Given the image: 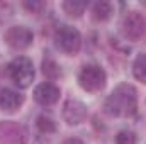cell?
<instances>
[{"label":"cell","instance_id":"1","mask_svg":"<svg viewBox=\"0 0 146 144\" xmlns=\"http://www.w3.org/2000/svg\"><path fill=\"white\" fill-rule=\"evenodd\" d=\"M104 112L110 117H133L138 112L136 88L127 83L115 87L104 102Z\"/></svg>","mask_w":146,"mask_h":144},{"label":"cell","instance_id":"2","mask_svg":"<svg viewBox=\"0 0 146 144\" xmlns=\"http://www.w3.org/2000/svg\"><path fill=\"white\" fill-rule=\"evenodd\" d=\"M7 73L10 76V80L19 87V88H27L31 87L33 80H34V66L33 61L26 56H17L15 59H12L7 66Z\"/></svg>","mask_w":146,"mask_h":144},{"label":"cell","instance_id":"3","mask_svg":"<svg viewBox=\"0 0 146 144\" xmlns=\"http://www.w3.org/2000/svg\"><path fill=\"white\" fill-rule=\"evenodd\" d=\"M107 76L99 65H85L78 73V83L85 92L97 93L106 87Z\"/></svg>","mask_w":146,"mask_h":144},{"label":"cell","instance_id":"4","mask_svg":"<svg viewBox=\"0 0 146 144\" xmlns=\"http://www.w3.org/2000/svg\"><path fill=\"white\" fill-rule=\"evenodd\" d=\"M54 44L65 54H76L82 48V36L72 26H61L54 32Z\"/></svg>","mask_w":146,"mask_h":144},{"label":"cell","instance_id":"5","mask_svg":"<svg viewBox=\"0 0 146 144\" xmlns=\"http://www.w3.org/2000/svg\"><path fill=\"white\" fill-rule=\"evenodd\" d=\"M27 131L12 120L0 122V144H26Z\"/></svg>","mask_w":146,"mask_h":144},{"label":"cell","instance_id":"6","mask_svg":"<svg viewBox=\"0 0 146 144\" xmlns=\"http://www.w3.org/2000/svg\"><path fill=\"white\" fill-rule=\"evenodd\" d=\"M33 32L24 26H12L5 32V42L12 49H26L33 44Z\"/></svg>","mask_w":146,"mask_h":144},{"label":"cell","instance_id":"7","mask_svg":"<svg viewBox=\"0 0 146 144\" xmlns=\"http://www.w3.org/2000/svg\"><path fill=\"white\" fill-rule=\"evenodd\" d=\"M145 32V17L139 12H129L122 20V34L129 41H138Z\"/></svg>","mask_w":146,"mask_h":144},{"label":"cell","instance_id":"8","mask_svg":"<svg viewBox=\"0 0 146 144\" xmlns=\"http://www.w3.org/2000/svg\"><path fill=\"white\" fill-rule=\"evenodd\" d=\"M34 100L42 107H51L60 100V88L53 83H41L34 90Z\"/></svg>","mask_w":146,"mask_h":144},{"label":"cell","instance_id":"9","mask_svg":"<svg viewBox=\"0 0 146 144\" xmlns=\"http://www.w3.org/2000/svg\"><path fill=\"white\" fill-rule=\"evenodd\" d=\"M63 117L70 126H78L87 119V105L80 100H68L63 108Z\"/></svg>","mask_w":146,"mask_h":144},{"label":"cell","instance_id":"10","mask_svg":"<svg viewBox=\"0 0 146 144\" xmlns=\"http://www.w3.org/2000/svg\"><path fill=\"white\" fill-rule=\"evenodd\" d=\"M24 104V95L19 92H14L10 88L0 90V110L3 112H15Z\"/></svg>","mask_w":146,"mask_h":144},{"label":"cell","instance_id":"11","mask_svg":"<svg viewBox=\"0 0 146 144\" xmlns=\"http://www.w3.org/2000/svg\"><path fill=\"white\" fill-rule=\"evenodd\" d=\"M92 14H94V19L99 20V22L107 20V19H110V15H112V3H109V2H97L94 5Z\"/></svg>","mask_w":146,"mask_h":144},{"label":"cell","instance_id":"12","mask_svg":"<svg viewBox=\"0 0 146 144\" xmlns=\"http://www.w3.org/2000/svg\"><path fill=\"white\" fill-rule=\"evenodd\" d=\"M133 75L136 80H139L141 83L146 85V53L139 54L136 59H134V65H133Z\"/></svg>","mask_w":146,"mask_h":144},{"label":"cell","instance_id":"13","mask_svg":"<svg viewBox=\"0 0 146 144\" xmlns=\"http://www.w3.org/2000/svg\"><path fill=\"white\" fill-rule=\"evenodd\" d=\"M63 9L70 17H80L87 9V2H65Z\"/></svg>","mask_w":146,"mask_h":144},{"label":"cell","instance_id":"14","mask_svg":"<svg viewBox=\"0 0 146 144\" xmlns=\"http://www.w3.org/2000/svg\"><path fill=\"white\" fill-rule=\"evenodd\" d=\"M42 73H44L48 78L54 80V78H58V76L61 75V70H60V66L56 65V61H53L51 58H48V59L42 61Z\"/></svg>","mask_w":146,"mask_h":144},{"label":"cell","instance_id":"15","mask_svg":"<svg viewBox=\"0 0 146 144\" xmlns=\"http://www.w3.org/2000/svg\"><path fill=\"white\" fill-rule=\"evenodd\" d=\"M37 127H39V131L41 132H54L56 131V124L49 119V117H46V115H41V117H37Z\"/></svg>","mask_w":146,"mask_h":144},{"label":"cell","instance_id":"16","mask_svg":"<svg viewBox=\"0 0 146 144\" xmlns=\"http://www.w3.org/2000/svg\"><path fill=\"white\" fill-rule=\"evenodd\" d=\"M115 144H136V134L131 131H121L115 136Z\"/></svg>","mask_w":146,"mask_h":144},{"label":"cell","instance_id":"17","mask_svg":"<svg viewBox=\"0 0 146 144\" xmlns=\"http://www.w3.org/2000/svg\"><path fill=\"white\" fill-rule=\"evenodd\" d=\"M29 10H37V9H42L44 7V3H24Z\"/></svg>","mask_w":146,"mask_h":144},{"label":"cell","instance_id":"18","mask_svg":"<svg viewBox=\"0 0 146 144\" xmlns=\"http://www.w3.org/2000/svg\"><path fill=\"white\" fill-rule=\"evenodd\" d=\"M63 144H83V143L80 139H76V137H70V139H66Z\"/></svg>","mask_w":146,"mask_h":144}]
</instances>
